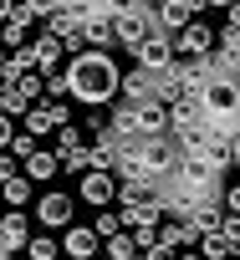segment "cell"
<instances>
[{"instance_id": "cell-1", "label": "cell", "mask_w": 240, "mask_h": 260, "mask_svg": "<svg viewBox=\"0 0 240 260\" xmlns=\"http://www.w3.org/2000/svg\"><path fill=\"white\" fill-rule=\"evenodd\" d=\"M117 82H123V67H117L112 51H87V56L67 61V97L82 107H112Z\"/></svg>"}, {"instance_id": "cell-10", "label": "cell", "mask_w": 240, "mask_h": 260, "mask_svg": "<svg viewBox=\"0 0 240 260\" xmlns=\"http://www.w3.org/2000/svg\"><path fill=\"white\" fill-rule=\"evenodd\" d=\"M56 245H62L67 260H97V255H102V240L92 235V224H67Z\"/></svg>"}, {"instance_id": "cell-21", "label": "cell", "mask_w": 240, "mask_h": 260, "mask_svg": "<svg viewBox=\"0 0 240 260\" xmlns=\"http://www.w3.org/2000/svg\"><path fill=\"white\" fill-rule=\"evenodd\" d=\"M21 255H26V260H56V255H62V245H56V240H46V235H31V245H26Z\"/></svg>"}, {"instance_id": "cell-20", "label": "cell", "mask_w": 240, "mask_h": 260, "mask_svg": "<svg viewBox=\"0 0 240 260\" xmlns=\"http://www.w3.org/2000/svg\"><path fill=\"white\" fill-rule=\"evenodd\" d=\"M102 260H138V250H133L128 230H123V235H112V240H102Z\"/></svg>"}, {"instance_id": "cell-18", "label": "cell", "mask_w": 240, "mask_h": 260, "mask_svg": "<svg viewBox=\"0 0 240 260\" xmlns=\"http://www.w3.org/2000/svg\"><path fill=\"white\" fill-rule=\"evenodd\" d=\"M31 199H36V184L21 179V174H16L11 184H0V204H6V209H26Z\"/></svg>"}, {"instance_id": "cell-12", "label": "cell", "mask_w": 240, "mask_h": 260, "mask_svg": "<svg viewBox=\"0 0 240 260\" xmlns=\"http://www.w3.org/2000/svg\"><path fill=\"white\" fill-rule=\"evenodd\" d=\"M0 245H6V255H16V250L31 245V214L26 209H6V214H0Z\"/></svg>"}, {"instance_id": "cell-34", "label": "cell", "mask_w": 240, "mask_h": 260, "mask_svg": "<svg viewBox=\"0 0 240 260\" xmlns=\"http://www.w3.org/2000/svg\"><path fill=\"white\" fill-rule=\"evenodd\" d=\"M0 255H6V245H0Z\"/></svg>"}, {"instance_id": "cell-29", "label": "cell", "mask_w": 240, "mask_h": 260, "mask_svg": "<svg viewBox=\"0 0 240 260\" xmlns=\"http://www.w3.org/2000/svg\"><path fill=\"white\" fill-rule=\"evenodd\" d=\"M16 174H21V164H16V158H11V153H0V184H11V179H16Z\"/></svg>"}, {"instance_id": "cell-15", "label": "cell", "mask_w": 240, "mask_h": 260, "mask_svg": "<svg viewBox=\"0 0 240 260\" xmlns=\"http://www.w3.org/2000/svg\"><path fill=\"white\" fill-rule=\"evenodd\" d=\"M31 61H36L41 77L46 72H62V41H51L46 31H31Z\"/></svg>"}, {"instance_id": "cell-27", "label": "cell", "mask_w": 240, "mask_h": 260, "mask_svg": "<svg viewBox=\"0 0 240 260\" xmlns=\"http://www.w3.org/2000/svg\"><path fill=\"white\" fill-rule=\"evenodd\" d=\"M215 235H220V240H225V245H230V250H240V219H230V214H225V219H220V230H215Z\"/></svg>"}, {"instance_id": "cell-26", "label": "cell", "mask_w": 240, "mask_h": 260, "mask_svg": "<svg viewBox=\"0 0 240 260\" xmlns=\"http://www.w3.org/2000/svg\"><path fill=\"white\" fill-rule=\"evenodd\" d=\"M36 148H41V143H36V138H31V133H16V138H11V148H6V153H11V158H16V164H26V158H31V153H36Z\"/></svg>"}, {"instance_id": "cell-32", "label": "cell", "mask_w": 240, "mask_h": 260, "mask_svg": "<svg viewBox=\"0 0 240 260\" xmlns=\"http://www.w3.org/2000/svg\"><path fill=\"white\" fill-rule=\"evenodd\" d=\"M174 260H199V255H194V250H179V255H174Z\"/></svg>"}, {"instance_id": "cell-14", "label": "cell", "mask_w": 240, "mask_h": 260, "mask_svg": "<svg viewBox=\"0 0 240 260\" xmlns=\"http://www.w3.org/2000/svg\"><path fill=\"white\" fill-rule=\"evenodd\" d=\"M133 133H138V143H148V138H169V107H164V102L138 107V112H133Z\"/></svg>"}, {"instance_id": "cell-13", "label": "cell", "mask_w": 240, "mask_h": 260, "mask_svg": "<svg viewBox=\"0 0 240 260\" xmlns=\"http://www.w3.org/2000/svg\"><path fill=\"white\" fill-rule=\"evenodd\" d=\"M82 16H87V0H77V6H51L46 11V36L67 41L72 31H82Z\"/></svg>"}, {"instance_id": "cell-22", "label": "cell", "mask_w": 240, "mask_h": 260, "mask_svg": "<svg viewBox=\"0 0 240 260\" xmlns=\"http://www.w3.org/2000/svg\"><path fill=\"white\" fill-rule=\"evenodd\" d=\"M26 107H31V102H26L21 92H11V87H0V117H11V122H16V117H26Z\"/></svg>"}, {"instance_id": "cell-9", "label": "cell", "mask_w": 240, "mask_h": 260, "mask_svg": "<svg viewBox=\"0 0 240 260\" xmlns=\"http://www.w3.org/2000/svg\"><path fill=\"white\" fill-rule=\"evenodd\" d=\"M204 16V6H184V0H164V6H154V26L164 36H179L184 26H194Z\"/></svg>"}, {"instance_id": "cell-31", "label": "cell", "mask_w": 240, "mask_h": 260, "mask_svg": "<svg viewBox=\"0 0 240 260\" xmlns=\"http://www.w3.org/2000/svg\"><path fill=\"white\" fill-rule=\"evenodd\" d=\"M11 138H16V122H11V117H0V153L11 148Z\"/></svg>"}, {"instance_id": "cell-33", "label": "cell", "mask_w": 240, "mask_h": 260, "mask_svg": "<svg viewBox=\"0 0 240 260\" xmlns=\"http://www.w3.org/2000/svg\"><path fill=\"white\" fill-rule=\"evenodd\" d=\"M230 260H240V250H235V255H230Z\"/></svg>"}, {"instance_id": "cell-6", "label": "cell", "mask_w": 240, "mask_h": 260, "mask_svg": "<svg viewBox=\"0 0 240 260\" xmlns=\"http://www.w3.org/2000/svg\"><path fill=\"white\" fill-rule=\"evenodd\" d=\"M36 224H41V235H46V230L77 224V199H72L67 189H46V194L36 199Z\"/></svg>"}, {"instance_id": "cell-11", "label": "cell", "mask_w": 240, "mask_h": 260, "mask_svg": "<svg viewBox=\"0 0 240 260\" xmlns=\"http://www.w3.org/2000/svg\"><path fill=\"white\" fill-rule=\"evenodd\" d=\"M117 102L133 107V112H138V107H148V102H159V97H154V77H148V72H138V67H128V72H123V82H117Z\"/></svg>"}, {"instance_id": "cell-24", "label": "cell", "mask_w": 240, "mask_h": 260, "mask_svg": "<svg viewBox=\"0 0 240 260\" xmlns=\"http://www.w3.org/2000/svg\"><path fill=\"white\" fill-rule=\"evenodd\" d=\"M11 92H21L26 102H41V92H46V77H41V72H26V77L11 87Z\"/></svg>"}, {"instance_id": "cell-8", "label": "cell", "mask_w": 240, "mask_h": 260, "mask_svg": "<svg viewBox=\"0 0 240 260\" xmlns=\"http://www.w3.org/2000/svg\"><path fill=\"white\" fill-rule=\"evenodd\" d=\"M133 67L138 72H148V77H159L164 67H174V36H164V31H154L138 51H133Z\"/></svg>"}, {"instance_id": "cell-3", "label": "cell", "mask_w": 240, "mask_h": 260, "mask_svg": "<svg viewBox=\"0 0 240 260\" xmlns=\"http://www.w3.org/2000/svg\"><path fill=\"white\" fill-rule=\"evenodd\" d=\"M138 158H143V174H148V184H169L174 174H179V148H174V138H148V143H138Z\"/></svg>"}, {"instance_id": "cell-23", "label": "cell", "mask_w": 240, "mask_h": 260, "mask_svg": "<svg viewBox=\"0 0 240 260\" xmlns=\"http://www.w3.org/2000/svg\"><path fill=\"white\" fill-rule=\"evenodd\" d=\"M92 235H97V240H112V235H123V219H117V209H102V214L92 219Z\"/></svg>"}, {"instance_id": "cell-30", "label": "cell", "mask_w": 240, "mask_h": 260, "mask_svg": "<svg viewBox=\"0 0 240 260\" xmlns=\"http://www.w3.org/2000/svg\"><path fill=\"white\" fill-rule=\"evenodd\" d=\"M174 255H179V250H169V245H148L138 260H174Z\"/></svg>"}, {"instance_id": "cell-19", "label": "cell", "mask_w": 240, "mask_h": 260, "mask_svg": "<svg viewBox=\"0 0 240 260\" xmlns=\"http://www.w3.org/2000/svg\"><path fill=\"white\" fill-rule=\"evenodd\" d=\"M26 46H31V31H26V26H16V21L0 26V51H6V56H11V51H26Z\"/></svg>"}, {"instance_id": "cell-35", "label": "cell", "mask_w": 240, "mask_h": 260, "mask_svg": "<svg viewBox=\"0 0 240 260\" xmlns=\"http://www.w3.org/2000/svg\"><path fill=\"white\" fill-rule=\"evenodd\" d=\"M0 260H11V255H0Z\"/></svg>"}, {"instance_id": "cell-4", "label": "cell", "mask_w": 240, "mask_h": 260, "mask_svg": "<svg viewBox=\"0 0 240 260\" xmlns=\"http://www.w3.org/2000/svg\"><path fill=\"white\" fill-rule=\"evenodd\" d=\"M21 122H26V133L41 143V138L62 133V127H72L77 117H72V102H46V97H41V102H31V107H26V117H21Z\"/></svg>"}, {"instance_id": "cell-16", "label": "cell", "mask_w": 240, "mask_h": 260, "mask_svg": "<svg viewBox=\"0 0 240 260\" xmlns=\"http://www.w3.org/2000/svg\"><path fill=\"white\" fill-rule=\"evenodd\" d=\"M56 174H62L56 148H36V153L21 164V179H31V184H46V179H56Z\"/></svg>"}, {"instance_id": "cell-25", "label": "cell", "mask_w": 240, "mask_h": 260, "mask_svg": "<svg viewBox=\"0 0 240 260\" xmlns=\"http://www.w3.org/2000/svg\"><path fill=\"white\" fill-rule=\"evenodd\" d=\"M220 209H225L230 219H240V179H225V189H220Z\"/></svg>"}, {"instance_id": "cell-28", "label": "cell", "mask_w": 240, "mask_h": 260, "mask_svg": "<svg viewBox=\"0 0 240 260\" xmlns=\"http://www.w3.org/2000/svg\"><path fill=\"white\" fill-rule=\"evenodd\" d=\"M225 158H230V169H240V127L225 138Z\"/></svg>"}, {"instance_id": "cell-5", "label": "cell", "mask_w": 240, "mask_h": 260, "mask_svg": "<svg viewBox=\"0 0 240 260\" xmlns=\"http://www.w3.org/2000/svg\"><path fill=\"white\" fill-rule=\"evenodd\" d=\"M215 46H220V31H215V26L199 16L194 26H184V31L174 36V61H204Z\"/></svg>"}, {"instance_id": "cell-2", "label": "cell", "mask_w": 240, "mask_h": 260, "mask_svg": "<svg viewBox=\"0 0 240 260\" xmlns=\"http://www.w3.org/2000/svg\"><path fill=\"white\" fill-rule=\"evenodd\" d=\"M154 31H159L154 26V6H117V16H112V46L138 51Z\"/></svg>"}, {"instance_id": "cell-7", "label": "cell", "mask_w": 240, "mask_h": 260, "mask_svg": "<svg viewBox=\"0 0 240 260\" xmlns=\"http://www.w3.org/2000/svg\"><path fill=\"white\" fill-rule=\"evenodd\" d=\"M72 199L102 214V209H112V204H117V179H112V174H82V179H77V194H72Z\"/></svg>"}, {"instance_id": "cell-17", "label": "cell", "mask_w": 240, "mask_h": 260, "mask_svg": "<svg viewBox=\"0 0 240 260\" xmlns=\"http://www.w3.org/2000/svg\"><path fill=\"white\" fill-rule=\"evenodd\" d=\"M164 189L159 184H117V209H138V204H159Z\"/></svg>"}]
</instances>
